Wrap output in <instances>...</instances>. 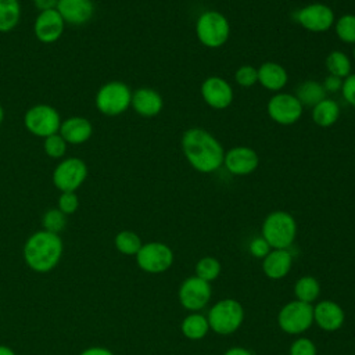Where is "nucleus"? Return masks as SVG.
I'll return each instance as SVG.
<instances>
[{"label":"nucleus","mask_w":355,"mask_h":355,"mask_svg":"<svg viewBox=\"0 0 355 355\" xmlns=\"http://www.w3.org/2000/svg\"><path fill=\"white\" fill-rule=\"evenodd\" d=\"M87 178V165L83 159L68 157L58 162L53 171V183L62 191H75Z\"/></svg>","instance_id":"8"},{"label":"nucleus","mask_w":355,"mask_h":355,"mask_svg":"<svg viewBox=\"0 0 355 355\" xmlns=\"http://www.w3.org/2000/svg\"><path fill=\"white\" fill-rule=\"evenodd\" d=\"M250 251L257 258H265L270 252V245L263 237H255L250 244Z\"/></svg>","instance_id":"38"},{"label":"nucleus","mask_w":355,"mask_h":355,"mask_svg":"<svg viewBox=\"0 0 355 355\" xmlns=\"http://www.w3.org/2000/svg\"><path fill=\"white\" fill-rule=\"evenodd\" d=\"M65 22L60 12L55 10L40 11L33 24V32L39 42L50 44L57 42L64 33Z\"/></svg>","instance_id":"14"},{"label":"nucleus","mask_w":355,"mask_h":355,"mask_svg":"<svg viewBox=\"0 0 355 355\" xmlns=\"http://www.w3.org/2000/svg\"><path fill=\"white\" fill-rule=\"evenodd\" d=\"M277 322L286 333L300 334L313 323V306L302 301L288 302L280 309Z\"/></svg>","instance_id":"9"},{"label":"nucleus","mask_w":355,"mask_h":355,"mask_svg":"<svg viewBox=\"0 0 355 355\" xmlns=\"http://www.w3.org/2000/svg\"><path fill=\"white\" fill-rule=\"evenodd\" d=\"M0 355H15V354H14V351L11 348L0 345Z\"/></svg>","instance_id":"43"},{"label":"nucleus","mask_w":355,"mask_h":355,"mask_svg":"<svg viewBox=\"0 0 355 355\" xmlns=\"http://www.w3.org/2000/svg\"><path fill=\"white\" fill-rule=\"evenodd\" d=\"M67 141L62 139V136L60 133H54L51 136H47L44 137V141H43V148H44V153L50 157V158H54V159H58V158H62L67 153Z\"/></svg>","instance_id":"33"},{"label":"nucleus","mask_w":355,"mask_h":355,"mask_svg":"<svg viewBox=\"0 0 355 355\" xmlns=\"http://www.w3.org/2000/svg\"><path fill=\"white\" fill-rule=\"evenodd\" d=\"M24 125L29 133L44 139L58 133L61 116L54 107L49 104H36L25 112Z\"/></svg>","instance_id":"6"},{"label":"nucleus","mask_w":355,"mask_h":355,"mask_svg":"<svg viewBox=\"0 0 355 355\" xmlns=\"http://www.w3.org/2000/svg\"><path fill=\"white\" fill-rule=\"evenodd\" d=\"M326 68L330 75L337 78H347L351 72V61L343 51L334 50L326 57Z\"/></svg>","instance_id":"28"},{"label":"nucleus","mask_w":355,"mask_h":355,"mask_svg":"<svg viewBox=\"0 0 355 355\" xmlns=\"http://www.w3.org/2000/svg\"><path fill=\"white\" fill-rule=\"evenodd\" d=\"M80 355H114L111 351L107 348H100V347H93L89 349H85Z\"/></svg>","instance_id":"41"},{"label":"nucleus","mask_w":355,"mask_h":355,"mask_svg":"<svg viewBox=\"0 0 355 355\" xmlns=\"http://www.w3.org/2000/svg\"><path fill=\"white\" fill-rule=\"evenodd\" d=\"M21 18V6L18 0H0V33L12 31Z\"/></svg>","instance_id":"25"},{"label":"nucleus","mask_w":355,"mask_h":355,"mask_svg":"<svg viewBox=\"0 0 355 355\" xmlns=\"http://www.w3.org/2000/svg\"><path fill=\"white\" fill-rule=\"evenodd\" d=\"M230 33L227 18L218 11L202 12L196 22V35L198 40L211 49L220 47L226 43Z\"/></svg>","instance_id":"5"},{"label":"nucleus","mask_w":355,"mask_h":355,"mask_svg":"<svg viewBox=\"0 0 355 355\" xmlns=\"http://www.w3.org/2000/svg\"><path fill=\"white\" fill-rule=\"evenodd\" d=\"M141 245L140 237L130 230H122L115 237V247L119 252L126 255H136Z\"/></svg>","instance_id":"29"},{"label":"nucleus","mask_w":355,"mask_h":355,"mask_svg":"<svg viewBox=\"0 0 355 355\" xmlns=\"http://www.w3.org/2000/svg\"><path fill=\"white\" fill-rule=\"evenodd\" d=\"M294 293H295L298 301L312 304L318 298V295L320 293V287L315 277L304 276L295 283Z\"/></svg>","instance_id":"27"},{"label":"nucleus","mask_w":355,"mask_h":355,"mask_svg":"<svg viewBox=\"0 0 355 355\" xmlns=\"http://www.w3.org/2000/svg\"><path fill=\"white\" fill-rule=\"evenodd\" d=\"M219 272H220V263L218 259L212 257H204L196 265V276L208 283L211 280H215L219 276Z\"/></svg>","instance_id":"30"},{"label":"nucleus","mask_w":355,"mask_h":355,"mask_svg":"<svg viewBox=\"0 0 355 355\" xmlns=\"http://www.w3.org/2000/svg\"><path fill=\"white\" fill-rule=\"evenodd\" d=\"M132 92L129 86L119 80H111L104 83L96 93V108L107 115L116 116L125 112L130 107Z\"/></svg>","instance_id":"4"},{"label":"nucleus","mask_w":355,"mask_h":355,"mask_svg":"<svg viewBox=\"0 0 355 355\" xmlns=\"http://www.w3.org/2000/svg\"><path fill=\"white\" fill-rule=\"evenodd\" d=\"M58 133L68 144H82L92 137L93 126L85 116H69L61 122Z\"/></svg>","instance_id":"19"},{"label":"nucleus","mask_w":355,"mask_h":355,"mask_svg":"<svg viewBox=\"0 0 355 355\" xmlns=\"http://www.w3.org/2000/svg\"><path fill=\"white\" fill-rule=\"evenodd\" d=\"M3 119H4V110H3V107L0 105V125H1Z\"/></svg>","instance_id":"44"},{"label":"nucleus","mask_w":355,"mask_h":355,"mask_svg":"<svg viewBox=\"0 0 355 355\" xmlns=\"http://www.w3.org/2000/svg\"><path fill=\"white\" fill-rule=\"evenodd\" d=\"M62 255V241L58 234L47 230L33 233L25 243L24 257L29 268L36 272H49Z\"/></svg>","instance_id":"2"},{"label":"nucleus","mask_w":355,"mask_h":355,"mask_svg":"<svg viewBox=\"0 0 355 355\" xmlns=\"http://www.w3.org/2000/svg\"><path fill=\"white\" fill-rule=\"evenodd\" d=\"M36 8L40 11H49L55 10L58 6V0H33Z\"/></svg>","instance_id":"40"},{"label":"nucleus","mask_w":355,"mask_h":355,"mask_svg":"<svg viewBox=\"0 0 355 355\" xmlns=\"http://www.w3.org/2000/svg\"><path fill=\"white\" fill-rule=\"evenodd\" d=\"M354 58H355V49H354Z\"/></svg>","instance_id":"45"},{"label":"nucleus","mask_w":355,"mask_h":355,"mask_svg":"<svg viewBox=\"0 0 355 355\" xmlns=\"http://www.w3.org/2000/svg\"><path fill=\"white\" fill-rule=\"evenodd\" d=\"M243 318V306L236 300H222L211 308L207 319L214 331L230 334L240 327Z\"/></svg>","instance_id":"7"},{"label":"nucleus","mask_w":355,"mask_h":355,"mask_svg":"<svg viewBox=\"0 0 355 355\" xmlns=\"http://www.w3.org/2000/svg\"><path fill=\"white\" fill-rule=\"evenodd\" d=\"M223 164L232 175L244 176V175H250L258 168L259 158L252 148L245 146H239V147L230 148L225 154Z\"/></svg>","instance_id":"16"},{"label":"nucleus","mask_w":355,"mask_h":355,"mask_svg":"<svg viewBox=\"0 0 355 355\" xmlns=\"http://www.w3.org/2000/svg\"><path fill=\"white\" fill-rule=\"evenodd\" d=\"M336 33L344 43H355V15L344 14L336 22Z\"/></svg>","instance_id":"31"},{"label":"nucleus","mask_w":355,"mask_h":355,"mask_svg":"<svg viewBox=\"0 0 355 355\" xmlns=\"http://www.w3.org/2000/svg\"><path fill=\"white\" fill-rule=\"evenodd\" d=\"M341 86H343L341 78H337V76H334V75H329V76L324 79V82H323L324 90H326V92H330V93L338 92V90L341 89Z\"/></svg>","instance_id":"39"},{"label":"nucleus","mask_w":355,"mask_h":355,"mask_svg":"<svg viewBox=\"0 0 355 355\" xmlns=\"http://www.w3.org/2000/svg\"><path fill=\"white\" fill-rule=\"evenodd\" d=\"M57 11L65 24L79 26L92 19L94 3L93 0H58Z\"/></svg>","instance_id":"17"},{"label":"nucleus","mask_w":355,"mask_h":355,"mask_svg":"<svg viewBox=\"0 0 355 355\" xmlns=\"http://www.w3.org/2000/svg\"><path fill=\"white\" fill-rule=\"evenodd\" d=\"M211 298V286L208 282L193 276L186 279L179 288L180 304L190 311H197L205 306Z\"/></svg>","instance_id":"13"},{"label":"nucleus","mask_w":355,"mask_h":355,"mask_svg":"<svg viewBox=\"0 0 355 355\" xmlns=\"http://www.w3.org/2000/svg\"><path fill=\"white\" fill-rule=\"evenodd\" d=\"M201 96L209 107L223 110L233 101V89L225 79L219 76H209L201 85Z\"/></svg>","instance_id":"15"},{"label":"nucleus","mask_w":355,"mask_h":355,"mask_svg":"<svg viewBox=\"0 0 355 355\" xmlns=\"http://www.w3.org/2000/svg\"><path fill=\"white\" fill-rule=\"evenodd\" d=\"M42 225L44 227L43 230L58 234L67 225V215L61 212L58 208H51L43 215Z\"/></svg>","instance_id":"32"},{"label":"nucleus","mask_w":355,"mask_h":355,"mask_svg":"<svg viewBox=\"0 0 355 355\" xmlns=\"http://www.w3.org/2000/svg\"><path fill=\"white\" fill-rule=\"evenodd\" d=\"M290 355H316V347L309 338H298L291 344Z\"/></svg>","instance_id":"36"},{"label":"nucleus","mask_w":355,"mask_h":355,"mask_svg":"<svg viewBox=\"0 0 355 355\" xmlns=\"http://www.w3.org/2000/svg\"><path fill=\"white\" fill-rule=\"evenodd\" d=\"M298 101L302 104V107H315L319 101L326 98V90L322 83L316 80H306L302 82L297 87L295 93Z\"/></svg>","instance_id":"24"},{"label":"nucleus","mask_w":355,"mask_h":355,"mask_svg":"<svg viewBox=\"0 0 355 355\" xmlns=\"http://www.w3.org/2000/svg\"><path fill=\"white\" fill-rule=\"evenodd\" d=\"M162 97L161 94L150 87H140L132 93V101L130 105L133 110L144 116L151 118L161 112L162 110Z\"/></svg>","instance_id":"18"},{"label":"nucleus","mask_w":355,"mask_h":355,"mask_svg":"<svg viewBox=\"0 0 355 355\" xmlns=\"http://www.w3.org/2000/svg\"><path fill=\"white\" fill-rule=\"evenodd\" d=\"M288 75L286 69L273 61H266L258 68V82L268 90L277 92L286 86Z\"/></svg>","instance_id":"21"},{"label":"nucleus","mask_w":355,"mask_h":355,"mask_svg":"<svg viewBox=\"0 0 355 355\" xmlns=\"http://www.w3.org/2000/svg\"><path fill=\"white\" fill-rule=\"evenodd\" d=\"M293 263V257L287 250H273L263 258V272L270 279L284 277Z\"/></svg>","instance_id":"22"},{"label":"nucleus","mask_w":355,"mask_h":355,"mask_svg":"<svg viewBox=\"0 0 355 355\" xmlns=\"http://www.w3.org/2000/svg\"><path fill=\"white\" fill-rule=\"evenodd\" d=\"M223 355H251V352L247 351V349H244V348L236 347V348H230V349L226 351Z\"/></svg>","instance_id":"42"},{"label":"nucleus","mask_w":355,"mask_h":355,"mask_svg":"<svg viewBox=\"0 0 355 355\" xmlns=\"http://www.w3.org/2000/svg\"><path fill=\"white\" fill-rule=\"evenodd\" d=\"M182 150L189 164L198 172L211 173L223 164L220 143L201 128H190L182 137Z\"/></svg>","instance_id":"1"},{"label":"nucleus","mask_w":355,"mask_h":355,"mask_svg":"<svg viewBox=\"0 0 355 355\" xmlns=\"http://www.w3.org/2000/svg\"><path fill=\"white\" fill-rule=\"evenodd\" d=\"M341 92H343L345 101L349 103L352 107H355V73H349L343 80Z\"/></svg>","instance_id":"37"},{"label":"nucleus","mask_w":355,"mask_h":355,"mask_svg":"<svg viewBox=\"0 0 355 355\" xmlns=\"http://www.w3.org/2000/svg\"><path fill=\"white\" fill-rule=\"evenodd\" d=\"M313 320L327 331L337 330L344 323V311L333 301H320L313 308Z\"/></svg>","instance_id":"20"},{"label":"nucleus","mask_w":355,"mask_h":355,"mask_svg":"<svg viewBox=\"0 0 355 355\" xmlns=\"http://www.w3.org/2000/svg\"><path fill=\"white\" fill-rule=\"evenodd\" d=\"M268 115L280 125H291L302 115V104L294 94L277 93L268 101Z\"/></svg>","instance_id":"11"},{"label":"nucleus","mask_w":355,"mask_h":355,"mask_svg":"<svg viewBox=\"0 0 355 355\" xmlns=\"http://www.w3.org/2000/svg\"><path fill=\"white\" fill-rule=\"evenodd\" d=\"M209 329L208 319L200 313H191L184 318L182 323L183 334L190 340H200L202 338Z\"/></svg>","instance_id":"26"},{"label":"nucleus","mask_w":355,"mask_h":355,"mask_svg":"<svg viewBox=\"0 0 355 355\" xmlns=\"http://www.w3.org/2000/svg\"><path fill=\"white\" fill-rule=\"evenodd\" d=\"M137 265L148 273H161L173 262L172 250L164 243H147L143 244L136 254Z\"/></svg>","instance_id":"10"},{"label":"nucleus","mask_w":355,"mask_h":355,"mask_svg":"<svg viewBox=\"0 0 355 355\" xmlns=\"http://www.w3.org/2000/svg\"><path fill=\"white\" fill-rule=\"evenodd\" d=\"M234 80L243 87L254 86L258 82V69L251 65H243L234 72Z\"/></svg>","instance_id":"34"},{"label":"nucleus","mask_w":355,"mask_h":355,"mask_svg":"<svg viewBox=\"0 0 355 355\" xmlns=\"http://www.w3.org/2000/svg\"><path fill=\"white\" fill-rule=\"evenodd\" d=\"M79 207V198L75 191H62L58 198V209L65 215L73 214Z\"/></svg>","instance_id":"35"},{"label":"nucleus","mask_w":355,"mask_h":355,"mask_svg":"<svg viewBox=\"0 0 355 355\" xmlns=\"http://www.w3.org/2000/svg\"><path fill=\"white\" fill-rule=\"evenodd\" d=\"M293 17L302 28L311 32H324L330 29L334 22L333 10L322 3L308 4L298 10Z\"/></svg>","instance_id":"12"},{"label":"nucleus","mask_w":355,"mask_h":355,"mask_svg":"<svg viewBox=\"0 0 355 355\" xmlns=\"http://www.w3.org/2000/svg\"><path fill=\"white\" fill-rule=\"evenodd\" d=\"M340 116V107L333 98H323L312 107V121L320 128H329Z\"/></svg>","instance_id":"23"},{"label":"nucleus","mask_w":355,"mask_h":355,"mask_svg":"<svg viewBox=\"0 0 355 355\" xmlns=\"http://www.w3.org/2000/svg\"><path fill=\"white\" fill-rule=\"evenodd\" d=\"M297 233V223L294 218L284 211H275L269 214L262 225V237L268 241L270 248L287 250Z\"/></svg>","instance_id":"3"}]
</instances>
